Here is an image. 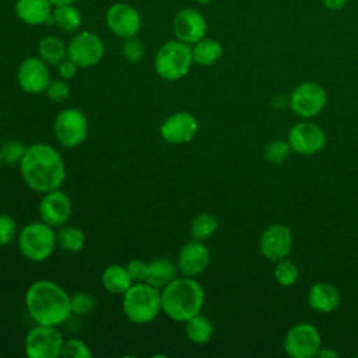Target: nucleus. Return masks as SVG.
<instances>
[{"mask_svg":"<svg viewBox=\"0 0 358 358\" xmlns=\"http://www.w3.org/2000/svg\"><path fill=\"white\" fill-rule=\"evenodd\" d=\"M20 172L27 186L42 194L60 189L66 179L63 158L56 148L45 143L27 147Z\"/></svg>","mask_w":358,"mask_h":358,"instance_id":"f257e3e1","label":"nucleus"},{"mask_svg":"<svg viewBox=\"0 0 358 358\" xmlns=\"http://www.w3.org/2000/svg\"><path fill=\"white\" fill-rule=\"evenodd\" d=\"M70 298L57 282L36 280L25 292V308L36 324L59 327L73 315Z\"/></svg>","mask_w":358,"mask_h":358,"instance_id":"f03ea898","label":"nucleus"},{"mask_svg":"<svg viewBox=\"0 0 358 358\" xmlns=\"http://www.w3.org/2000/svg\"><path fill=\"white\" fill-rule=\"evenodd\" d=\"M204 289L194 277H176L161 289V310L175 322H186L200 313Z\"/></svg>","mask_w":358,"mask_h":358,"instance_id":"7ed1b4c3","label":"nucleus"},{"mask_svg":"<svg viewBox=\"0 0 358 358\" xmlns=\"http://www.w3.org/2000/svg\"><path fill=\"white\" fill-rule=\"evenodd\" d=\"M124 316L136 324L152 322L161 310V291L145 281L133 282L123 294L122 302Z\"/></svg>","mask_w":358,"mask_h":358,"instance_id":"20e7f679","label":"nucleus"},{"mask_svg":"<svg viewBox=\"0 0 358 358\" xmlns=\"http://www.w3.org/2000/svg\"><path fill=\"white\" fill-rule=\"evenodd\" d=\"M192 64V45H187L179 39H171L162 43L154 59L155 73L166 81H176L185 77Z\"/></svg>","mask_w":358,"mask_h":358,"instance_id":"39448f33","label":"nucleus"},{"mask_svg":"<svg viewBox=\"0 0 358 358\" xmlns=\"http://www.w3.org/2000/svg\"><path fill=\"white\" fill-rule=\"evenodd\" d=\"M56 232L46 222L34 221L27 224L18 234V248L21 255L31 262H43L55 250Z\"/></svg>","mask_w":358,"mask_h":358,"instance_id":"423d86ee","label":"nucleus"},{"mask_svg":"<svg viewBox=\"0 0 358 358\" xmlns=\"http://www.w3.org/2000/svg\"><path fill=\"white\" fill-rule=\"evenodd\" d=\"M64 338L56 326L36 324L24 340V351L29 358H57L62 355Z\"/></svg>","mask_w":358,"mask_h":358,"instance_id":"0eeeda50","label":"nucleus"},{"mask_svg":"<svg viewBox=\"0 0 358 358\" xmlns=\"http://www.w3.org/2000/svg\"><path fill=\"white\" fill-rule=\"evenodd\" d=\"M53 130L57 141L66 148L80 145L88 134V120L77 108L62 109L53 123Z\"/></svg>","mask_w":358,"mask_h":358,"instance_id":"6e6552de","label":"nucleus"},{"mask_svg":"<svg viewBox=\"0 0 358 358\" xmlns=\"http://www.w3.org/2000/svg\"><path fill=\"white\" fill-rule=\"evenodd\" d=\"M105 45L99 35L91 31H81L67 45V57L78 67H92L101 62Z\"/></svg>","mask_w":358,"mask_h":358,"instance_id":"1a4fd4ad","label":"nucleus"},{"mask_svg":"<svg viewBox=\"0 0 358 358\" xmlns=\"http://www.w3.org/2000/svg\"><path fill=\"white\" fill-rule=\"evenodd\" d=\"M320 348V334L310 323L292 326L284 338V350L292 358H312Z\"/></svg>","mask_w":358,"mask_h":358,"instance_id":"9d476101","label":"nucleus"},{"mask_svg":"<svg viewBox=\"0 0 358 358\" xmlns=\"http://www.w3.org/2000/svg\"><path fill=\"white\" fill-rule=\"evenodd\" d=\"M327 102L324 88L312 81H305L294 88L289 96L291 109L301 117H313L322 112Z\"/></svg>","mask_w":358,"mask_h":358,"instance_id":"9b49d317","label":"nucleus"},{"mask_svg":"<svg viewBox=\"0 0 358 358\" xmlns=\"http://www.w3.org/2000/svg\"><path fill=\"white\" fill-rule=\"evenodd\" d=\"M287 141L292 151L302 155H312L324 147L326 134L316 123L299 122L289 129Z\"/></svg>","mask_w":358,"mask_h":358,"instance_id":"f8f14e48","label":"nucleus"},{"mask_svg":"<svg viewBox=\"0 0 358 358\" xmlns=\"http://www.w3.org/2000/svg\"><path fill=\"white\" fill-rule=\"evenodd\" d=\"M105 21L109 31L122 39L136 36L141 28L140 13L127 3L112 4L106 11Z\"/></svg>","mask_w":358,"mask_h":358,"instance_id":"ddd939ff","label":"nucleus"},{"mask_svg":"<svg viewBox=\"0 0 358 358\" xmlns=\"http://www.w3.org/2000/svg\"><path fill=\"white\" fill-rule=\"evenodd\" d=\"M199 130L197 119L186 112H175L169 115L159 126V134L168 144H183L189 143Z\"/></svg>","mask_w":358,"mask_h":358,"instance_id":"4468645a","label":"nucleus"},{"mask_svg":"<svg viewBox=\"0 0 358 358\" xmlns=\"http://www.w3.org/2000/svg\"><path fill=\"white\" fill-rule=\"evenodd\" d=\"M48 66L49 64L41 57L24 59L17 70V81L20 87L28 94L45 92L50 83V71Z\"/></svg>","mask_w":358,"mask_h":358,"instance_id":"2eb2a0df","label":"nucleus"},{"mask_svg":"<svg viewBox=\"0 0 358 358\" xmlns=\"http://www.w3.org/2000/svg\"><path fill=\"white\" fill-rule=\"evenodd\" d=\"M292 250V232L282 224H273L267 227L260 236V252L271 260L278 262L285 259Z\"/></svg>","mask_w":358,"mask_h":358,"instance_id":"dca6fc26","label":"nucleus"},{"mask_svg":"<svg viewBox=\"0 0 358 358\" xmlns=\"http://www.w3.org/2000/svg\"><path fill=\"white\" fill-rule=\"evenodd\" d=\"M73 213V204L70 197L60 189L43 193L39 203V215L43 222L57 228L64 225Z\"/></svg>","mask_w":358,"mask_h":358,"instance_id":"f3484780","label":"nucleus"},{"mask_svg":"<svg viewBox=\"0 0 358 358\" xmlns=\"http://www.w3.org/2000/svg\"><path fill=\"white\" fill-rule=\"evenodd\" d=\"M172 29L176 39L193 45L206 36L207 21L199 10L183 8L173 17Z\"/></svg>","mask_w":358,"mask_h":358,"instance_id":"a211bd4d","label":"nucleus"},{"mask_svg":"<svg viewBox=\"0 0 358 358\" xmlns=\"http://www.w3.org/2000/svg\"><path fill=\"white\" fill-rule=\"evenodd\" d=\"M210 263V252L203 241L193 239L185 243L178 253V268L186 277L201 274Z\"/></svg>","mask_w":358,"mask_h":358,"instance_id":"6ab92c4d","label":"nucleus"},{"mask_svg":"<svg viewBox=\"0 0 358 358\" xmlns=\"http://www.w3.org/2000/svg\"><path fill=\"white\" fill-rule=\"evenodd\" d=\"M14 10L17 17L28 25L52 24L53 4L50 0H17Z\"/></svg>","mask_w":358,"mask_h":358,"instance_id":"aec40b11","label":"nucleus"},{"mask_svg":"<svg viewBox=\"0 0 358 358\" xmlns=\"http://www.w3.org/2000/svg\"><path fill=\"white\" fill-rule=\"evenodd\" d=\"M341 302V295L338 289L330 282H316L309 288L308 303L312 309L329 313L338 308Z\"/></svg>","mask_w":358,"mask_h":358,"instance_id":"412c9836","label":"nucleus"},{"mask_svg":"<svg viewBox=\"0 0 358 358\" xmlns=\"http://www.w3.org/2000/svg\"><path fill=\"white\" fill-rule=\"evenodd\" d=\"M176 274L178 266H175L169 259H154L148 263V274L145 282L151 284L152 287L161 291L176 278Z\"/></svg>","mask_w":358,"mask_h":358,"instance_id":"4be33fe9","label":"nucleus"},{"mask_svg":"<svg viewBox=\"0 0 358 358\" xmlns=\"http://www.w3.org/2000/svg\"><path fill=\"white\" fill-rule=\"evenodd\" d=\"M126 266L110 264L102 273V285L106 291L115 295H123L133 284Z\"/></svg>","mask_w":358,"mask_h":358,"instance_id":"5701e85b","label":"nucleus"},{"mask_svg":"<svg viewBox=\"0 0 358 358\" xmlns=\"http://www.w3.org/2000/svg\"><path fill=\"white\" fill-rule=\"evenodd\" d=\"M38 52L39 57L50 66H57L67 59V45L55 35L43 36L38 43Z\"/></svg>","mask_w":358,"mask_h":358,"instance_id":"b1692460","label":"nucleus"},{"mask_svg":"<svg viewBox=\"0 0 358 358\" xmlns=\"http://www.w3.org/2000/svg\"><path fill=\"white\" fill-rule=\"evenodd\" d=\"M193 63L200 66H213L222 56V46L218 41L211 38H203L192 45Z\"/></svg>","mask_w":358,"mask_h":358,"instance_id":"393cba45","label":"nucleus"},{"mask_svg":"<svg viewBox=\"0 0 358 358\" xmlns=\"http://www.w3.org/2000/svg\"><path fill=\"white\" fill-rule=\"evenodd\" d=\"M83 18L78 8L73 4L55 6L52 13V24L66 32H76L81 27Z\"/></svg>","mask_w":358,"mask_h":358,"instance_id":"a878e982","label":"nucleus"},{"mask_svg":"<svg viewBox=\"0 0 358 358\" xmlns=\"http://www.w3.org/2000/svg\"><path fill=\"white\" fill-rule=\"evenodd\" d=\"M214 327L208 317L197 313L185 322V333L194 344H204L213 336Z\"/></svg>","mask_w":358,"mask_h":358,"instance_id":"bb28decb","label":"nucleus"},{"mask_svg":"<svg viewBox=\"0 0 358 358\" xmlns=\"http://www.w3.org/2000/svg\"><path fill=\"white\" fill-rule=\"evenodd\" d=\"M56 243L66 252H78L84 248L85 235L81 228L74 225H62L56 232Z\"/></svg>","mask_w":358,"mask_h":358,"instance_id":"cd10ccee","label":"nucleus"},{"mask_svg":"<svg viewBox=\"0 0 358 358\" xmlns=\"http://www.w3.org/2000/svg\"><path fill=\"white\" fill-rule=\"evenodd\" d=\"M217 228H218V221L213 214L200 213L193 218L190 224V234L193 239L206 241L215 234Z\"/></svg>","mask_w":358,"mask_h":358,"instance_id":"c85d7f7f","label":"nucleus"},{"mask_svg":"<svg viewBox=\"0 0 358 358\" xmlns=\"http://www.w3.org/2000/svg\"><path fill=\"white\" fill-rule=\"evenodd\" d=\"M299 277V270L291 260L281 259L274 267V278L280 285L289 287L296 282Z\"/></svg>","mask_w":358,"mask_h":358,"instance_id":"c756f323","label":"nucleus"},{"mask_svg":"<svg viewBox=\"0 0 358 358\" xmlns=\"http://www.w3.org/2000/svg\"><path fill=\"white\" fill-rule=\"evenodd\" d=\"M122 56L129 63H138L145 56V46L141 39L136 36H130L123 39L122 43Z\"/></svg>","mask_w":358,"mask_h":358,"instance_id":"7c9ffc66","label":"nucleus"},{"mask_svg":"<svg viewBox=\"0 0 358 358\" xmlns=\"http://www.w3.org/2000/svg\"><path fill=\"white\" fill-rule=\"evenodd\" d=\"M27 151V147L17 140H7L0 147V158L3 164H20L24 154Z\"/></svg>","mask_w":358,"mask_h":358,"instance_id":"2f4dec72","label":"nucleus"},{"mask_svg":"<svg viewBox=\"0 0 358 358\" xmlns=\"http://www.w3.org/2000/svg\"><path fill=\"white\" fill-rule=\"evenodd\" d=\"M289 151H291V147L288 141L274 140L264 147V158L271 164H281L288 158Z\"/></svg>","mask_w":358,"mask_h":358,"instance_id":"473e14b6","label":"nucleus"},{"mask_svg":"<svg viewBox=\"0 0 358 358\" xmlns=\"http://www.w3.org/2000/svg\"><path fill=\"white\" fill-rule=\"evenodd\" d=\"M70 302H71V312L73 315H77V316H85L91 313L92 309L95 308L94 296L84 291H78L73 294L70 298Z\"/></svg>","mask_w":358,"mask_h":358,"instance_id":"72a5a7b5","label":"nucleus"},{"mask_svg":"<svg viewBox=\"0 0 358 358\" xmlns=\"http://www.w3.org/2000/svg\"><path fill=\"white\" fill-rule=\"evenodd\" d=\"M62 357L63 358H91L92 352L83 340L69 338V340H64L63 343Z\"/></svg>","mask_w":358,"mask_h":358,"instance_id":"f704fd0d","label":"nucleus"},{"mask_svg":"<svg viewBox=\"0 0 358 358\" xmlns=\"http://www.w3.org/2000/svg\"><path fill=\"white\" fill-rule=\"evenodd\" d=\"M45 94L53 102H63L70 96V85L63 78L50 80L45 90Z\"/></svg>","mask_w":358,"mask_h":358,"instance_id":"c9c22d12","label":"nucleus"},{"mask_svg":"<svg viewBox=\"0 0 358 358\" xmlns=\"http://www.w3.org/2000/svg\"><path fill=\"white\" fill-rule=\"evenodd\" d=\"M17 238V224L8 214H0V246L10 245Z\"/></svg>","mask_w":358,"mask_h":358,"instance_id":"e433bc0d","label":"nucleus"},{"mask_svg":"<svg viewBox=\"0 0 358 358\" xmlns=\"http://www.w3.org/2000/svg\"><path fill=\"white\" fill-rule=\"evenodd\" d=\"M126 268L134 282L145 281L148 274V263L140 259H133L126 264Z\"/></svg>","mask_w":358,"mask_h":358,"instance_id":"4c0bfd02","label":"nucleus"},{"mask_svg":"<svg viewBox=\"0 0 358 358\" xmlns=\"http://www.w3.org/2000/svg\"><path fill=\"white\" fill-rule=\"evenodd\" d=\"M56 67H57L59 77L63 78V80L73 78L77 74V70H78V66L73 60H70L69 57L64 59L63 62H60Z\"/></svg>","mask_w":358,"mask_h":358,"instance_id":"58836bf2","label":"nucleus"},{"mask_svg":"<svg viewBox=\"0 0 358 358\" xmlns=\"http://www.w3.org/2000/svg\"><path fill=\"white\" fill-rule=\"evenodd\" d=\"M322 1L330 10H341L348 0H322Z\"/></svg>","mask_w":358,"mask_h":358,"instance_id":"ea45409f","label":"nucleus"},{"mask_svg":"<svg viewBox=\"0 0 358 358\" xmlns=\"http://www.w3.org/2000/svg\"><path fill=\"white\" fill-rule=\"evenodd\" d=\"M316 357H320V358H337L338 357V354L334 351V350H331V348H329V347H326V348H319V351H317V354H316Z\"/></svg>","mask_w":358,"mask_h":358,"instance_id":"a19ab883","label":"nucleus"},{"mask_svg":"<svg viewBox=\"0 0 358 358\" xmlns=\"http://www.w3.org/2000/svg\"><path fill=\"white\" fill-rule=\"evenodd\" d=\"M76 0H50V3L55 6H63V4H73Z\"/></svg>","mask_w":358,"mask_h":358,"instance_id":"79ce46f5","label":"nucleus"},{"mask_svg":"<svg viewBox=\"0 0 358 358\" xmlns=\"http://www.w3.org/2000/svg\"><path fill=\"white\" fill-rule=\"evenodd\" d=\"M196 3H200V4H207V3H210V1H213V0H194Z\"/></svg>","mask_w":358,"mask_h":358,"instance_id":"37998d69","label":"nucleus"},{"mask_svg":"<svg viewBox=\"0 0 358 358\" xmlns=\"http://www.w3.org/2000/svg\"><path fill=\"white\" fill-rule=\"evenodd\" d=\"M1 164H3V162H1V158H0V166H1Z\"/></svg>","mask_w":358,"mask_h":358,"instance_id":"c03bdc74","label":"nucleus"}]
</instances>
